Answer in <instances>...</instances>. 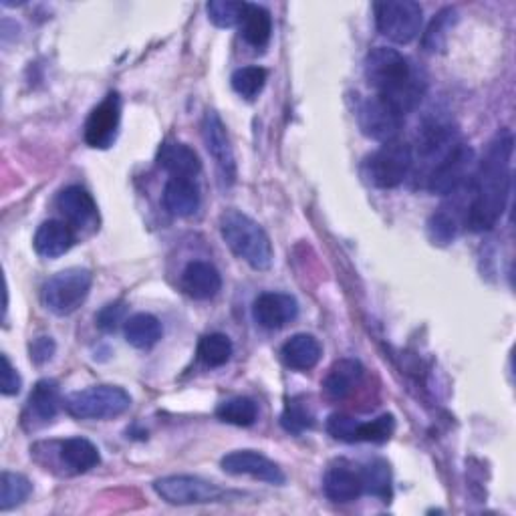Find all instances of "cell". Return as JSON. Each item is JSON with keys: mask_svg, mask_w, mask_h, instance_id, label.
I'll return each instance as SVG.
<instances>
[{"mask_svg": "<svg viewBox=\"0 0 516 516\" xmlns=\"http://www.w3.org/2000/svg\"><path fill=\"white\" fill-rule=\"evenodd\" d=\"M512 150L514 138L504 129L486 148L470 180V204L464 222L474 232L492 230L502 218L512 182Z\"/></svg>", "mask_w": 516, "mask_h": 516, "instance_id": "obj_1", "label": "cell"}, {"mask_svg": "<svg viewBox=\"0 0 516 516\" xmlns=\"http://www.w3.org/2000/svg\"><path fill=\"white\" fill-rule=\"evenodd\" d=\"M365 79L379 97L404 115L416 109L426 93V81L414 63L396 49L375 47L365 57Z\"/></svg>", "mask_w": 516, "mask_h": 516, "instance_id": "obj_2", "label": "cell"}, {"mask_svg": "<svg viewBox=\"0 0 516 516\" xmlns=\"http://www.w3.org/2000/svg\"><path fill=\"white\" fill-rule=\"evenodd\" d=\"M220 234L230 250L254 271L273 267V244L265 228L240 210H226L220 216Z\"/></svg>", "mask_w": 516, "mask_h": 516, "instance_id": "obj_3", "label": "cell"}, {"mask_svg": "<svg viewBox=\"0 0 516 516\" xmlns=\"http://www.w3.org/2000/svg\"><path fill=\"white\" fill-rule=\"evenodd\" d=\"M63 408L77 420H111L132 408V396L119 385H93L69 394Z\"/></svg>", "mask_w": 516, "mask_h": 516, "instance_id": "obj_4", "label": "cell"}, {"mask_svg": "<svg viewBox=\"0 0 516 516\" xmlns=\"http://www.w3.org/2000/svg\"><path fill=\"white\" fill-rule=\"evenodd\" d=\"M414 168V150L410 144L394 140L383 144L365 160L367 180L381 190H392L406 182Z\"/></svg>", "mask_w": 516, "mask_h": 516, "instance_id": "obj_5", "label": "cell"}, {"mask_svg": "<svg viewBox=\"0 0 516 516\" xmlns=\"http://www.w3.org/2000/svg\"><path fill=\"white\" fill-rule=\"evenodd\" d=\"M91 285H93V275L87 269L73 267L53 275L43 285L41 297L45 307L53 315L67 317L87 301Z\"/></svg>", "mask_w": 516, "mask_h": 516, "instance_id": "obj_6", "label": "cell"}, {"mask_svg": "<svg viewBox=\"0 0 516 516\" xmlns=\"http://www.w3.org/2000/svg\"><path fill=\"white\" fill-rule=\"evenodd\" d=\"M377 31L398 45L412 43L422 29L424 11L414 0H385L373 7Z\"/></svg>", "mask_w": 516, "mask_h": 516, "instance_id": "obj_7", "label": "cell"}, {"mask_svg": "<svg viewBox=\"0 0 516 516\" xmlns=\"http://www.w3.org/2000/svg\"><path fill=\"white\" fill-rule=\"evenodd\" d=\"M154 490L162 500L174 506L210 504V502H220L228 496V492L218 484L190 474H174V476L158 478L154 482Z\"/></svg>", "mask_w": 516, "mask_h": 516, "instance_id": "obj_8", "label": "cell"}, {"mask_svg": "<svg viewBox=\"0 0 516 516\" xmlns=\"http://www.w3.org/2000/svg\"><path fill=\"white\" fill-rule=\"evenodd\" d=\"M357 123L363 136H367L373 142L387 144L398 140L404 127V113L387 99L373 95L359 105Z\"/></svg>", "mask_w": 516, "mask_h": 516, "instance_id": "obj_9", "label": "cell"}, {"mask_svg": "<svg viewBox=\"0 0 516 516\" xmlns=\"http://www.w3.org/2000/svg\"><path fill=\"white\" fill-rule=\"evenodd\" d=\"M476 162L474 150L460 142L428 176H426V188L434 194L448 196L454 194L458 188L466 184V180L472 174V166Z\"/></svg>", "mask_w": 516, "mask_h": 516, "instance_id": "obj_10", "label": "cell"}, {"mask_svg": "<svg viewBox=\"0 0 516 516\" xmlns=\"http://www.w3.org/2000/svg\"><path fill=\"white\" fill-rule=\"evenodd\" d=\"M202 138L208 154L212 156L218 176L224 186H232L236 182V158L226 132V125L214 109H208L202 119Z\"/></svg>", "mask_w": 516, "mask_h": 516, "instance_id": "obj_11", "label": "cell"}, {"mask_svg": "<svg viewBox=\"0 0 516 516\" xmlns=\"http://www.w3.org/2000/svg\"><path fill=\"white\" fill-rule=\"evenodd\" d=\"M121 121V99L117 93H109L85 121V142L95 150H107L113 146Z\"/></svg>", "mask_w": 516, "mask_h": 516, "instance_id": "obj_12", "label": "cell"}, {"mask_svg": "<svg viewBox=\"0 0 516 516\" xmlns=\"http://www.w3.org/2000/svg\"><path fill=\"white\" fill-rule=\"evenodd\" d=\"M220 466L226 474H232V476H252L256 480H263L277 486L287 482V476L279 468V464H275L271 458L256 450L230 452L220 460Z\"/></svg>", "mask_w": 516, "mask_h": 516, "instance_id": "obj_13", "label": "cell"}, {"mask_svg": "<svg viewBox=\"0 0 516 516\" xmlns=\"http://www.w3.org/2000/svg\"><path fill=\"white\" fill-rule=\"evenodd\" d=\"M252 317L263 329L277 331L299 317V303L287 293H263L252 305Z\"/></svg>", "mask_w": 516, "mask_h": 516, "instance_id": "obj_14", "label": "cell"}, {"mask_svg": "<svg viewBox=\"0 0 516 516\" xmlns=\"http://www.w3.org/2000/svg\"><path fill=\"white\" fill-rule=\"evenodd\" d=\"M61 390L55 379H41L29 396L27 410H25V426L31 430H37L41 426H47L55 420L59 408H61Z\"/></svg>", "mask_w": 516, "mask_h": 516, "instance_id": "obj_15", "label": "cell"}, {"mask_svg": "<svg viewBox=\"0 0 516 516\" xmlns=\"http://www.w3.org/2000/svg\"><path fill=\"white\" fill-rule=\"evenodd\" d=\"M57 208L65 216V222L73 228H95L99 220L97 204L93 196L81 186H69L57 196Z\"/></svg>", "mask_w": 516, "mask_h": 516, "instance_id": "obj_16", "label": "cell"}, {"mask_svg": "<svg viewBox=\"0 0 516 516\" xmlns=\"http://www.w3.org/2000/svg\"><path fill=\"white\" fill-rule=\"evenodd\" d=\"M75 240L77 236L71 224L65 220H47L37 228L33 246L45 258H59L71 250Z\"/></svg>", "mask_w": 516, "mask_h": 516, "instance_id": "obj_17", "label": "cell"}, {"mask_svg": "<svg viewBox=\"0 0 516 516\" xmlns=\"http://www.w3.org/2000/svg\"><path fill=\"white\" fill-rule=\"evenodd\" d=\"M158 166L166 170L172 178L194 180L202 172V162L198 154L180 142H166L158 152Z\"/></svg>", "mask_w": 516, "mask_h": 516, "instance_id": "obj_18", "label": "cell"}, {"mask_svg": "<svg viewBox=\"0 0 516 516\" xmlns=\"http://www.w3.org/2000/svg\"><path fill=\"white\" fill-rule=\"evenodd\" d=\"M182 287L192 299L208 301L220 293L222 277L214 265L206 261H194L182 273Z\"/></svg>", "mask_w": 516, "mask_h": 516, "instance_id": "obj_19", "label": "cell"}, {"mask_svg": "<svg viewBox=\"0 0 516 516\" xmlns=\"http://www.w3.org/2000/svg\"><path fill=\"white\" fill-rule=\"evenodd\" d=\"M323 492L333 502H353L363 494L361 472L351 466H331L323 478Z\"/></svg>", "mask_w": 516, "mask_h": 516, "instance_id": "obj_20", "label": "cell"}, {"mask_svg": "<svg viewBox=\"0 0 516 516\" xmlns=\"http://www.w3.org/2000/svg\"><path fill=\"white\" fill-rule=\"evenodd\" d=\"M162 200L172 216L188 218L200 208V188L190 178H170L164 188Z\"/></svg>", "mask_w": 516, "mask_h": 516, "instance_id": "obj_21", "label": "cell"}, {"mask_svg": "<svg viewBox=\"0 0 516 516\" xmlns=\"http://www.w3.org/2000/svg\"><path fill=\"white\" fill-rule=\"evenodd\" d=\"M363 379V365L355 359H339L329 369L323 390L331 400H345L355 392V387Z\"/></svg>", "mask_w": 516, "mask_h": 516, "instance_id": "obj_22", "label": "cell"}, {"mask_svg": "<svg viewBox=\"0 0 516 516\" xmlns=\"http://www.w3.org/2000/svg\"><path fill=\"white\" fill-rule=\"evenodd\" d=\"M321 355H323L321 343L309 333L293 335L281 349L283 363L295 371H309L317 367V363L321 361Z\"/></svg>", "mask_w": 516, "mask_h": 516, "instance_id": "obj_23", "label": "cell"}, {"mask_svg": "<svg viewBox=\"0 0 516 516\" xmlns=\"http://www.w3.org/2000/svg\"><path fill=\"white\" fill-rule=\"evenodd\" d=\"M125 341L136 349H152L160 343L164 335V327L158 317L150 313H136L123 323Z\"/></svg>", "mask_w": 516, "mask_h": 516, "instance_id": "obj_24", "label": "cell"}, {"mask_svg": "<svg viewBox=\"0 0 516 516\" xmlns=\"http://www.w3.org/2000/svg\"><path fill=\"white\" fill-rule=\"evenodd\" d=\"M240 33L250 47L265 49L273 37L271 13L261 5H248L244 19L240 23Z\"/></svg>", "mask_w": 516, "mask_h": 516, "instance_id": "obj_25", "label": "cell"}, {"mask_svg": "<svg viewBox=\"0 0 516 516\" xmlns=\"http://www.w3.org/2000/svg\"><path fill=\"white\" fill-rule=\"evenodd\" d=\"M61 460L71 472L83 474L93 470L101 462V456L93 442L85 438H69L61 444Z\"/></svg>", "mask_w": 516, "mask_h": 516, "instance_id": "obj_26", "label": "cell"}, {"mask_svg": "<svg viewBox=\"0 0 516 516\" xmlns=\"http://www.w3.org/2000/svg\"><path fill=\"white\" fill-rule=\"evenodd\" d=\"M363 492H369L381 500L392 498V470L385 460H371L361 470Z\"/></svg>", "mask_w": 516, "mask_h": 516, "instance_id": "obj_27", "label": "cell"}, {"mask_svg": "<svg viewBox=\"0 0 516 516\" xmlns=\"http://www.w3.org/2000/svg\"><path fill=\"white\" fill-rule=\"evenodd\" d=\"M234 345L228 335L224 333H210L204 335L198 343V359L206 367H222L230 361Z\"/></svg>", "mask_w": 516, "mask_h": 516, "instance_id": "obj_28", "label": "cell"}, {"mask_svg": "<svg viewBox=\"0 0 516 516\" xmlns=\"http://www.w3.org/2000/svg\"><path fill=\"white\" fill-rule=\"evenodd\" d=\"M33 492V484L27 476L17 472H3L0 478V510H11L23 504Z\"/></svg>", "mask_w": 516, "mask_h": 516, "instance_id": "obj_29", "label": "cell"}, {"mask_svg": "<svg viewBox=\"0 0 516 516\" xmlns=\"http://www.w3.org/2000/svg\"><path fill=\"white\" fill-rule=\"evenodd\" d=\"M267 77H269L267 69L250 65V67H240V69H236V71L232 73L230 83H232V89H234L240 97L252 101V99H256L258 95L263 93V89H265V85H267Z\"/></svg>", "mask_w": 516, "mask_h": 516, "instance_id": "obj_30", "label": "cell"}, {"mask_svg": "<svg viewBox=\"0 0 516 516\" xmlns=\"http://www.w3.org/2000/svg\"><path fill=\"white\" fill-rule=\"evenodd\" d=\"M216 416L226 424L248 428L258 418V406L250 398H232L216 408Z\"/></svg>", "mask_w": 516, "mask_h": 516, "instance_id": "obj_31", "label": "cell"}, {"mask_svg": "<svg viewBox=\"0 0 516 516\" xmlns=\"http://www.w3.org/2000/svg\"><path fill=\"white\" fill-rule=\"evenodd\" d=\"M248 3H238V0H212L208 3V19L220 29L240 27Z\"/></svg>", "mask_w": 516, "mask_h": 516, "instance_id": "obj_32", "label": "cell"}, {"mask_svg": "<svg viewBox=\"0 0 516 516\" xmlns=\"http://www.w3.org/2000/svg\"><path fill=\"white\" fill-rule=\"evenodd\" d=\"M458 230H460L458 210L450 212V208H440L428 220V232L436 244L454 242V238L458 236Z\"/></svg>", "mask_w": 516, "mask_h": 516, "instance_id": "obj_33", "label": "cell"}, {"mask_svg": "<svg viewBox=\"0 0 516 516\" xmlns=\"http://www.w3.org/2000/svg\"><path fill=\"white\" fill-rule=\"evenodd\" d=\"M458 21V13L456 9H444L440 11L434 21L430 23L426 35H424V49L428 53H436L440 49L446 47V39H448V31L454 27V23Z\"/></svg>", "mask_w": 516, "mask_h": 516, "instance_id": "obj_34", "label": "cell"}, {"mask_svg": "<svg viewBox=\"0 0 516 516\" xmlns=\"http://www.w3.org/2000/svg\"><path fill=\"white\" fill-rule=\"evenodd\" d=\"M396 432V418L392 414H383L371 422H359L355 432V442L383 444Z\"/></svg>", "mask_w": 516, "mask_h": 516, "instance_id": "obj_35", "label": "cell"}, {"mask_svg": "<svg viewBox=\"0 0 516 516\" xmlns=\"http://www.w3.org/2000/svg\"><path fill=\"white\" fill-rule=\"evenodd\" d=\"M281 424L289 434H303L315 426V414L305 400H291L281 416Z\"/></svg>", "mask_w": 516, "mask_h": 516, "instance_id": "obj_36", "label": "cell"}, {"mask_svg": "<svg viewBox=\"0 0 516 516\" xmlns=\"http://www.w3.org/2000/svg\"><path fill=\"white\" fill-rule=\"evenodd\" d=\"M357 420L345 414H333L327 420V432L339 440V442H347V444H355V432H357Z\"/></svg>", "mask_w": 516, "mask_h": 516, "instance_id": "obj_37", "label": "cell"}, {"mask_svg": "<svg viewBox=\"0 0 516 516\" xmlns=\"http://www.w3.org/2000/svg\"><path fill=\"white\" fill-rule=\"evenodd\" d=\"M125 313H127V307H125L123 301L109 303V305H105V307L97 313V317H95L97 327H99L101 331H115L121 323L127 321V319H125Z\"/></svg>", "mask_w": 516, "mask_h": 516, "instance_id": "obj_38", "label": "cell"}, {"mask_svg": "<svg viewBox=\"0 0 516 516\" xmlns=\"http://www.w3.org/2000/svg\"><path fill=\"white\" fill-rule=\"evenodd\" d=\"M23 387V379L19 371L13 367L11 359L3 355V381H0V392L5 396H17Z\"/></svg>", "mask_w": 516, "mask_h": 516, "instance_id": "obj_39", "label": "cell"}, {"mask_svg": "<svg viewBox=\"0 0 516 516\" xmlns=\"http://www.w3.org/2000/svg\"><path fill=\"white\" fill-rule=\"evenodd\" d=\"M55 341L51 337H37L33 343H31V359L37 363V365H43L47 361L53 359L55 355Z\"/></svg>", "mask_w": 516, "mask_h": 516, "instance_id": "obj_40", "label": "cell"}]
</instances>
